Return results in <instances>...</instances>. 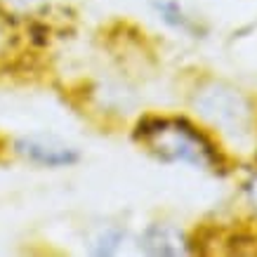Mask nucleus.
Instances as JSON below:
<instances>
[{"mask_svg": "<svg viewBox=\"0 0 257 257\" xmlns=\"http://www.w3.org/2000/svg\"><path fill=\"white\" fill-rule=\"evenodd\" d=\"M135 140L163 163H184L196 170H217L222 163L212 142L184 118L149 116L137 125Z\"/></svg>", "mask_w": 257, "mask_h": 257, "instance_id": "f257e3e1", "label": "nucleus"}, {"mask_svg": "<svg viewBox=\"0 0 257 257\" xmlns=\"http://www.w3.org/2000/svg\"><path fill=\"white\" fill-rule=\"evenodd\" d=\"M194 104L198 113L224 137L238 147H248L255 135V109L245 94L224 83H210L201 87Z\"/></svg>", "mask_w": 257, "mask_h": 257, "instance_id": "f03ea898", "label": "nucleus"}, {"mask_svg": "<svg viewBox=\"0 0 257 257\" xmlns=\"http://www.w3.org/2000/svg\"><path fill=\"white\" fill-rule=\"evenodd\" d=\"M15 151L22 158L31 161L36 165L45 168H66V165L78 163V149L69 147L66 142L57 140L52 135H29L19 137L15 142Z\"/></svg>", "mask_w": 257, "mask_h": 257, "instance_id": "7ed1b4c3", "label": "nucleus"}, {"mask_svg": "<svg viewBox=\"0 0 257 257\" xmlns=\"http://www.w3.org/2000/svg\"><path fill=\"white\" fill-rule=\"evenodd\" d=\"M140 250L144 255L154 257H177V255H189V241L177 226L170 224H151L144 229V234L140 238Z\"/></svg>", "mask_w": 257, "mask_h": 257, "instance_id": "20e7f679", "label": "nucleus"}, {"mask_svg": "<svg viewBox=\"0 0 257 257\" xmlns=\"http://www.w3.org/2000/svg\"><path fill=\"white\" fill-rule=\"evenodd\" d=\"M154 8L161 12V17H163L168 24L177 26V29H191V24H189L187 15L182 12L179 3H175V0H156Z\"/></svg>", "mask_w": 257, "mask_h": 257, "instance_id": "39448f33", "label": "nucleus"}, {"mask_svg": "<svg viewBox=\"0 0 257 257\" xmlns=\"http://www.w3.org/2000/svg\"><path fill=\"white\" fill-rule=\"evenodd\" d=\"M120 243H123V234H120L118 229H109V231H104V234L94 241L92 252L94 255H116L118 248H120Z\"/></svg>", "mask_w": 257, "mask_h": 257, "instance_id": "423d86ee", "label": "nucleus"}, {"mask_svg": "<svg viewBox=\"0 0 257 257\" xmlns=\"http://www.w3.org/2000/svg\"><path fill=\"white\" fill-rule=\"evenodd\" d=\"M245 191H248V198H250V203L255 205V210H257V172L250 177V182L245 184Z\"/></svg>", "mask_w": 257, "mask_h": 257, "instance_id": "0eeeda50", "label": "nucleus"}]
</instances>
